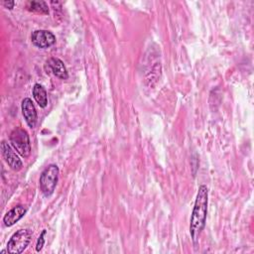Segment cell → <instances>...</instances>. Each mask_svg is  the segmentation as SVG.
I'll use <instances>...</instances> for the list:
<instances>
[{
  "instance_id": "1",
  "label": "cell",
  "mask_w": 254,
  "mask_h": 254,
  "mask_svg": "<svg viewBox=\"0 0 254 254\" xmlns=\"http://www.w3.org/2000/svg\"><path fill=\"white\" fill-rule=\"evenodd\" d=\"M208 204V190L206 186H199L190 220V233L194 244L197 243L200 233L205 226Z\"/></svg>"
},
{
  "instance_id": "4",
  "label": "cell",
  "mask_w": 254,
  "mask_h": 254,
  "mask_svg": "<svg viewBox=\"0 0 254 254\" xmlns=\"http://www.w3.org/2000/svg\"><path fill=\"white\" fill-rule=\"evenodd\" d=\"M32 238L30 229H19L10 238L7 243V252L10 254H20L29 245Z\"/></svg>"
},
{
  "instance_id": "2",
  "label": "cell",
  "mask_w": 254,
  "mask_h": 254,
  "mask_svg": "<svg viewBox=\"0 0 254 254\" xmlns=\"http://www.w3.org/2000/svg\"><path fill=\"white\" fill-rule=\"evenodd\" d=\"M59 167L55 164L49 165L41 174L39 184L40 190L45 196H50L53 194L59 180Z\"/></svg>"
},
{
  "instance_id": "13",
  "label": "cell",
  "mask_w": 254,
  "mask_h": 254,
  "mask_svg": "<svg viewBox=\"0 0 254 254\" xmlns=\"http://www.w3.org/2000/svg\"><path fill=\"white\" fill-rule=\"evenodd\" d=\"M2 4H3V6H4L5 8L11 10V9H13V7H14V5H15V2H14V1H3Z\"/></svg>"
},
{
  "instance_id": "9",
  "label": "cell",
  "mask_w": 254,
  "mask_h": 254,
  "mask_svg": "<svg viewBox=\"0 0 254 254\" xmlns=\"http://www.w3.org/2000/svg\"><path fill=\"white\" fill-rule=\"evenodd\" d=\"M48 65L52 69L53 73L62 79H66L68 77V73L66 70V67L63 61H61L58 58H51L48 61Z\"/></svg>"
},
{
  "instance_id": "10",
  "label": "cell",
  "mask_w": 254,
  "mask_h": 254,
  "mask_svg": "<svg viewBox=\"0 0 254 254\" xmlns=\"http://www.w3.org/2000/svg\"><path fill=\"white\" fill-rule=\"evenodd\" d=\"M33 96L40 107L45 108L48 105V96L46 89L39 83H36L33 87Z\"/></svg>"
},
{
  "instance_id": "6",
  "label": "cell",
  "mask_w": 254,
  "mask_h": 254,
  "mask_svg": "<svg viewBox=\"0 0 254 254\" xmlns=\"http://www.w3.org/2000/svg\"><path fill=\"white\" fill-rule=\"evenodd\" d=\"M1 153L4 160L13 171H20L22 169L23 167L22 161L16 155V153L11 148V146L5 141L1 142Z\"/></svg>"
},
{
  "instance_id": "3",
  "label": "cell",
  "mask_w": 254,
  "mask_h": 254,
  "mask_svg": "<svg viewBox=\"0 0 254 254\" xmlns=\"http://www.w3.org/2000/svg\"><path fill=\"white\" fill-rule=\"evenodd\" d=\"M10 142L13 148L24 158L31 154V144L28 132L20 127L15 128L10 134Z\"/></svg>"
},
{
  "instance_id": "11",
  "label": "cell",
  "mask_w": 254,
  "mask_h": 254,
  "mask_svg": "<svg viewBox=\"0 0 254 254\" xmlns=\"http://www.w3.org/2000/svg\"><path fill=\"white\" fill-rule=\"evenodd\" d=\"M28 10L40 14H49V7L44 1H29L27 4Z\"/></svg>"
},
{
  "instance_id": "8",
  "label": "cell",
  "mask_w": 254,
  "mask_h": 254,
  "mask_svg": "<svg viewBox=\"0 0 254 254\" xmlns=\"http://www.w3.org/2000/svg\"><path fill=\"white\" fill-rule=\"evenodd\" d=\"M27 212V208L24 205H17L10 209L3 217V222L5 226H12L18 222Z\"/></svg>"
},
{
  "instance_id": "12",
  "label": "cell",
  "mask_w": 254,
  "mask_h": 254,
  "mask_svg": "<svg viewBox=\"0 0 254 254\" xmlns=\"http://www.w3.org/2000/svg\"><path fill=\"white\" fill-rule=\"evenodd\" d=\"M46 233H47V231L44 229L42 231V233L40 234L38 240H37V243H36V251L37 252H40L42 250L44 244H45V235H46Z\"/></svg>"
},
{
  "instance_id": "5",
  "label": "cell",
  "mask_w": 254,
  "mask_h": 254,
  "mask_svg": "<svg viewBox=\"0 0 254 254\" xmlns=\"http://www.w3.org/2000/svg\"><path fill=\"white\" fill-rule=\"evenodd\" d=\"M34 46L40 49H48L56 43V36L48 30H36L31 35Z\"/></svg>"
},
{
  "instance_id": "7",
  "label": "cell",
  "mask_w": 254,
  "mask_h": 254,
  "mask_svg": "<svg viewBox=\"0 0 254 254\" xmlns=\"http://www.w3.org/2000/svg\"><path fill=\"white\" fill-rule=\"evenodd\" d=\"M21 109H22V114L24 116V119H25L26 123L28 124V126L31 128H34L37 124L38 115H37L36 107H35L33 101L31 100V98L26 97L22 100Z\"/></svg>"
}]
</instances>
